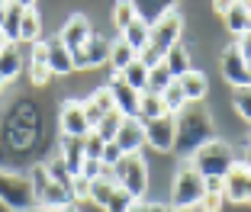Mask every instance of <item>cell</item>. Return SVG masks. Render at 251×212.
Here are the masks:
<instances>
[{
  "label": "cell",
  "instance_id": "cell-52",
  "mask_svg": "<svg viewBox=\"0 0 251 212\" xmlns=\"http://www.w3.org/2000/svg\"><path fill=\"white\" fill-rule=\"evenodd\" d=\"M248 74H251V58H248Z\"/></svg>",
  "mask_w": 251,
  "mask_h": 212
},
{
  "label": "cell",
  "instance_id": "cell-38",
  "mask_svg": "<svg viewBox=\"0 0 251 212\" xmlns=\"http://www.w3.org/2000/svg\"><path fill=\"white\" fill-rule=\"evenodd\" d=\"M29 81H32V87H45V84L52 81L49 65H29Z\"/></svg>",
  "mask_w": 251,
  "mask_h": 212
},
{
  "label": "cell",
  "instance_id": "cell-33",
  "mask_svg": "<svg viewBox=\"0 0 251 212\" xmlns=\"http://www.w3.org/2000/svg\"><path fill=\"white\" fill-rule=\"evenodd\" d=\"M103 148H106V141L100 139L97 132L84 135V158H87V161H100V158H103Z\"/></svg>",
  "mask_w": 251,
  "mask_h": 212
},
{
  "label": "cell",
  "instance_id": "cell-16",
  "mask_svg": "<svg viewBox=\"0 0 251 212\" xmlns=\"http://www.w3.org/2000/svg\"><path fill=\"white\" fill-rule=\"evenodd\" d=\"M177 84H180V90H184L187 103H203V96H206V90H209L206 74H203V71H193V68L184 74V77H177Z\"/></svg>",
  "mask_w": 251,
  "mask_h": 212
},
{
  "label": "cell",
  "instance_id": "cell-11",
  "mask_svg": "<svg viewBox=\"0 0 251 212\" xmlns=\"http://www.w3.org/2000/svg\"><path fill=\"white\" fill-rule=\"evenodd\" d=\"M222 77L232 84V87H251V74H248V61L242 58L238 45L232 42L229 48L222 51Z\"/></svg>",
  "mask_w": 251,
  "mask_h": 212
},
{
  "label": "cell",
  "instance_id": "cell-46",
  "mask_svg": "<svg viewBox=\"0 0 251 212\" xmlns=\"http://www.w3.org/2000/svg\"><path fill=\"white\" fill-rule=\"evenodd\" d=\"M3 16H7V3H0V29H3Z\"/></svg>",
  "mask_w": 251,
  "mask_h": 212
},
{
  "label": "cell",
  "instance_id": "cell-47",
  "mask_svg": "<svg viewBox=\"0 0 251 212\" xmlns=\"http://www.w3.org/2000/svg\"><path fill=\"white\" fill-rule=\"evenodd\" d=\"M61 212H81V209H77V203H68V206H65Z\"/></svg>",
  "mask_w": 251,
  "mask_h": 212
},
{
  "label": "cell",
  "instance_id": "cell-23",
  "mask_svg": "<svg viewBox=\"0 0 251 212\" xmlns=\"http://www.w3.org/2000/svg\"><path fill=\"white\" fill-rule=\"evenodd\" d=\"M132 7H135V20H142L148 29H151V26H155V23L171 10L168 3H148V0H139V3H132Z\"/></svg>",
  "mask_w": 251,
  "mask_h": 212
},
{
  "label": "cell",
  "instance_id": "cell-26",
  "mask_svg": "<svg viewBox=\"0 0 251 212\" xmlns=\"http://www.w3.org/2000/svg\"><path fill=\"white\" fill-rule=\"evenodd\" d=\"M20 45H7V51L0 55V74H3V81H13L16 74H20Z\"/></svg>",
  "mask_w": 251,
  "mask_h": 212
},
{
  "label": "cell",
  "instance_id": "cell-51",
  "mask_svg": "<svg viewBox=\"0 0 251 212\" xmlns=\"http://www.w3.org/2000/svg\"><path fill=\"white\" fill-rule=\"evenodd\" d=\"M3 84H7V81H3V74H0V90H3Z\"/></svg>",
  "mask_w": 251,
  "mask_h": 212
},
{
  "label": "cell",
  "instance_id": "cell-1",
  "mask_svg": "<svg viewBox=\"0 0 251 212\" xmlns=\"http://www.w3.org/2000/svg\"><path fill=\"white\" fill-rule=\"evenodd\" d=\"M216 139V125L213 116L206 113L203 103H187L177 113V139H174V151L180 158H193L203 145Z\"/></svg>",
  "mask_w": 251,
  "mask_h": 212
},
{
  "label": "cell",
  "instance_id": "cell-48",
  "mask_svg": "<svg viewBox=\"0 0 251 212\" xmlns=\"http://www.w3.org/2000/svg\"><path fill=\"white\" fill-rule=\"evenodd\" d=\"M7 45H10V42H7V39H3V32H0V55L7 51Z\"/></svg>",
  "mask_w": 251,
  "mask_h": 212
},
{
  "label": "cell",
  "instance_id": "cell-10",
  "mask_svg": "<svg viewBox=\"0 0 251 212\" xmlns=\"http://www.w3.org/2000/svg\"><path fill=\"white\" fill-rule=\"evenodd\" d=\"M222 196H226V203H251V170L242 161L222 180Z\"/></svg>",
  "mask_w": 251,
  "mask_h": 212
},
{
  "label": "cell",
  "instance_id": "cell-7",
  "mask_svg": "<svg viewBox=\"0 0 251 212\" xmlns=\"http://www.w3.org/2000/svg\"><path fill=\"white\" fill-rule=\"evenodd\" d=\"M174 139H177V116L164 113L161 119L145 122V141L155 151H174Z\"/></svg>",
  "mask_w": 251,
  "mask_h": 212
},
{
  "label": "cell",
  "instance_id": "cell-30",
  "mask_svg": "<svg viewBox=\"0 0 251 212\" xmlns=\"http://www.w3.org/2000/svg\"><path fill=\"white\" fill-rule=\"evenodd\" d=\"M123 119H126V116H119V113H110V116L100 119V125H97L94 132H97L103 141H116V132H119V125H123Z\"/></svg>",
  "mask_w": 251,
  "mask_h": 212
},
{
  "label": "cell",
  "instance_id": "cell-9",
  "mask_svg": "<svg viewBox=\"0 0 251 212\" xmlns=\"http://www.w3.org/2000/svg\"><path fill=\"white\" fill-rule=\"evenodd\" d=\"M110 45L113 42H106L103 36H90L81 51H71L74 71H87V68H97V65H103V61H110Z\"/></svg>",
  "mask_w": 251,
  "mask_h": 212
},
{
  "label": "cell",
  "instance_id": "cell-15",
  "mask_svg": "<svg viewBox=\"0 0 251 212\" xmlns=\"http://www.w3.org/2000/svg\"><path fill=\"white\" fill-rule=\"evenodd\" d=\"M84 139H71V135H65L61 139V164L68 167V174L71 177H77L81 174V167H84Z\"/></svg>",
  "mask_w": 251,
  "mask_h": 212
},
{
  "label": "cell",
  "instance_id": "cell-20",
  "mask_svg": "<svg viewBox=\"0 0 251 212\" xmlns=\"http://www.w3.org/2000/svg\"><path fill=\"white\" fill-rule=\"evenodd\" d=\"M226 26H229L232 36H245V32H251V13H248V7H245V3H229Z\"/></svg>",
  "mask_w": 251,
  "mask_h": 212
},
{
  "label": "cell",
  "instance_id": "cell-18",
  "mask_svg": "<svg viewBox=\"0 0 251 212\" xmlns=\"http://www.w3.org/2000/svg\"><path fill=\"white\" fill-rule=\"evenodd\" d=\"M23 10H26V3H7V16H3V39H7L10 45H20V26H23Z\"/></svg>",
  "mask_w": 251,
  "mask_h": 212
},
{
  "label": "cell",
  "instance_id": "cell-44",
  "mask_svg": "<svg viewBox=\"0 0 251 212\" xmlns=\"http://www.w3.org/2000/svg\"><path fill=\"white\" fill-rule=\"evenodd\" d=\"M242 164L251 170V139H248V145H245V158H242Z\"/></svg>",
  "mask_w": 251,
  "mask_h": 212
},
{
  "label": "cell",
  "instance_id": "cell-22",
  "mask_svg": "<svg viewBox=\"0 0 251 212\" xmlns=\"http://www.w3.org/2000/svg\"><path fill=\"white\" fill-rule=\"evenodd\" d=\"M135 58H139V51L129 48V45H126L123 39L110 45V68H113V74H123L126 68H129V65L135 61Z\"/></svg>",
  "mask_w": 251,
  "mask_h": 212
},
{
  "label": "cell",
  "instance_id": "cell-42",
  "mask_svg": "<svg viewBox=\"0 0 251 212\" xmlns=\"http://www.w3.org/2000/svg\"><path fill=\"white\" fill-rule=\"evenodd\" d=\"M81 174L87 177V180H97V177L103 174V164L100 161H84V167H81Z\"/></svg>",
  "mask_w": 251,
  "mask_h": 212
},
{
  "label": "cell",
  "instance_id": "cell-31",
  "mask_svg": "<svg viewBox=\"0 0 251 212\" xmlns=\"http://www.w3.org/2000/svg\"><path fill=\"white\" fill-rule=\"evenodd\" d=\"M45 170H49V177H52L58 187H65L68 193H71V183H74V177L68 174V167L61 164V158H55V161H45Z\"/></svg>",
  "mask_w": 251,
  "mask_h": 212
},
{
  "label": "cell",
  "instance_id": "cell-6",
  "mask_svg": "<svg viewBox=\"0 0 251 212\" xmlns=\"http://www.w3.org/2000/svg\"><path fill=\"white\" fill-rule=\"evenodd\" d=\"M106 90L113 96V106H116L119 116L126 119H139V90H132L129 84L123 81V74H110V81H106Z\"/></svg>",
  "mask_w": 251,
  "mask_h": 212
},
{
  "label": "cell",
  "instance_id": "cell-27",
  "mask_svg": "<svg viewBox=\"0 0 251 212\" xmlns=\"http://www.w3.org/2000/svg\"><path fill=\"white\" fill-rule=\"evenodd\" d=\"M123 81L129 84L132 90L145 94V90H148V68H145V65H139V61H132V65L123 71Z\"/></svg>",
  "mask_w": 251,
  "mask_h": 212
},
{
  "label": "cell",
  "instance_id": "cell-34",
  "mask_svg": "<svg viewBox=\"0 0 251 212\" xmlns=\"http://www.w3.org/2000/svg\"><path fill=\"white\" fill-rule=\"evenodd\" d=\"M113 20H116V26H119V32H126L129 26L135 23V7L132 3H116V10H113Z\"/></svg>",
  "mask_w": 251,
  "mask_h": 212
},
{
  "label": "cell",
  "instance_id": "cell-8",
  "mask_svg": "<svg viewBox=\"0 0 251 212\" xmlns=\"http://www.w3.org/2000/svg\"><path fill=\"white\" fill-rule=\"evenodd\" d=\"M180 29H184L180 13H177V10H168V13H164L155 26H151V45H155L158 51L174 48V45L180 42Z\"/></svg>",
  "mask_w": 251,
  "mask_h": 212
},
{
  "label": "cell",
  "instance_id": "cell-24",
  "mask_svg": "<svg viewBox=\"0 0 251 212\" xmlns=\"http://www.w3.org/2000/svg\"><path fill=\"white\" fill-rule=\"evenodd\" d=\"M123 42L129 45V48L142 51V48H145L148 42H151V29H148V26H145V23H142V20H135L132 26H129V29L123 32Z\"/></svg>",
  "mask_w": 251,
  "mask_h": 212
},
{
  "label": "cell",
  "instance_id": "cell-13",
  "mask_svg": "<svg viewBox=\"0 0 251 212\" xmlns=\"http://www.w3.org/2000/svg\"><path fill=\"white\" fill-rule=\"evenodd\" d=\"M90 122L87 116H84V106L81 103L68 100L65 106H61V135H71V139H84V135H90Z\"/></svg>",
  "mask_w": 251,
  "mask_h": 212
},
{
  "label": "cell",
  "instance_id": "cell-32",
  "mask_svg": "<svg viewBox=\"0 0 251 212\" xmlns=\"http://www.w3.org/2000/svg\"><path fill=\"white\" fill-rule=\"evenodd\" d=\"M232 103H235L238 116L251 122V87H235V90H232Z\"/></svg>",
  "mask_w": 251,
  "mask_h": 212
},
{
  "label": "cell",
  "instance_id": "cell-25",
  "mask_svg": "<svg viewBox=\"0 0 251 212\" xmlns=\"http://www.w3.org/2000/svg\"><path fill=\"white\" fill-rule=\"evenodd\" d=\"M164 116V103L158 94H142L139 96V119L142 122H151V119H161Z\"/></svg>",
  "mask_w": 251,
  "mask_h": 212
},
{
  "label": "cell",
  "instance_id": "cell-41",
  "mask_svg": "<svg viewBox=\"0 0 251 212\" xmlns=\"http://www.w3.org/2000/svg\"><path fill=\"white\" fill-rule=\"evenodd\" d=\"M29 65H49V42H42V39H39V42L32 45V58H29Z\"/></svg>",
  "mask_w": 251,
  "mask_h": 212
},
{
  "label": "cell",
  "instance_id": "cell-5",
  "mask_svg": "<svg viewBox=\"0 0 251 212\" xmlns=\"http://www.w3.org/2000/svg\"><path fill=\"white\" fill-rule=\"evenodd\" d=\"M0 203L7 206V209H13V212H29L32 206H36L29 177L0 170Z\"/></svg>",
  "mask_w": 251,
  "mask_h": 212
},
{
  "label": "cell",
  "instance_id": "cell-37",
  "mask_svg": "<svg viewBox=\"0 0 251 212\" xmlns=\"http://www.w3.org/2000/svg\"><path fill=\"white\" fill-rule=\"evenodd\" d=\"M135 61H139V65H145V68H148V71H151V68H158V65H161V61H164V51H158V48H155V45L148 42V45H145V48H142V51H139V58H135Z\"/></svg>",
  "mask_w": 251,
  "mask_h": 212
},
{
  "label": "cell",
  "instance_id": "cell-14",
  "mask_svg": "<svg viewBox=\"0 0 251 212\" xmlns=\"http://www.w3.org/2000/svg\"><path fill=\"white\" fill-rule=\"evenodd\" d=\"M94 36V32H90V26H87V20H84V16H71V20H68V26L65 29H61V42H65V48L68 51H81L84 45H87V39Z\"/></svg>",
  "mask_w": 251,
  "mask_h": 212
},
{
  "label": "cell",
  "instance_id": "cell-12",
  "mask_svg": "<svg viewBox=\"0 0 251 212\" xmlns=\"http://www.w3.org/2000/svg\"><path fill=\"white\" fill-rule=\"evenodd\" d=\"M116 145L123 154H139L148 145L145 141V122L142 119H123V125L116 132Z\"/></svg>",
  "mask_w": 251,
  "mask_h": 212
},
{
  "label": "cell",
  "instance_id": "cell-45",
  "mask_svg": "<svg viewBox=\"0 0 251 212\" xmlns=\"http://www.w3.org/2000/svg\"><path fill=\"white\" fill-rule=\"evenodd\" d=\"M29 212H61V209H52V206H32Z\"/></svg>",
  "mask_w": 251,
  "mask_h": 212
},
{
  "label": "cell",
  "instance_id": "cell-49",
  "mask_svg": "<svg viewBox=\"0 0 251 212\" xmlns=\"http://www.w3.org/2000/svg\"><path fill=\"white\" fill-rule=\"evenodd\" d=\"M174 212H203V206H190V209H174Z\"/></svg>",
  "mask_w": 251,
  "mask_h": 212
},
{
  "label": "cell",
  "instance_id": "cell-17",
  "mask_svg": "<svg viewBox=\"0 0 251 212\" xmlns=\"http://www.w3.org/2000/svg\"><path fill=\"white\" fill-rule=\"evenodd\" d=\"M45 42H49V71L52 74H71L74 65H71V51L65 48V42L58 36L45 39Z\"/></svg>",
  "mask_w": 251,
  "mask_h": 212
},
{
  "label": "cell",
  "instance_id": "cell-43",
  "mask_svg": "<svg viewBox=\"0 0 251 212\" xmlns=\"http://www.w3.org/2000/svg\"><path fill=\"white\" fill-rule=\"evenodd\" d=\"M145 212H171V206H161V203H142Z\"/></svg>",
  "mask_w": 251,
  "mask_h": 212
},
{
  "label": "cell",
  "instance_id": "cell-28",
  "mask_svg": "<svg viewBox=\"0 0 251 212\" xmlns=\"http://www.w3.org/2000/svg\"><path fill=\"white\" fill-rule=\"evenodd\" d=\"M161 103H164V113H171V116H177V113L187 106V96H184V90H180L177 81H174V84H171V87L161 94Z\"/></svg>",
  "mask_w": 251,
  "mask_h": 212
},
{
  "label": "cell",
  "instance_id": "cell-36",
  "mask_svg": "<svg viewBox=\"0 0 251 212\" xmlns=\"http://www.w3.org/2000/svg\"><path fill=\"white\" fill-rule=\"evenodd\" d=\"M135 203H139V199H132L126 190H116V193H113V199L106 203V212H129Z\"/></svg>",
  "mask_w": 251,
  "mask_h": 212
},
{
  "label": "cell",
  "instance_id": "cell-50",
  "mask_svg": "<svg viewBox=\"0 0 251 212\" xmlns=\"http://www.w3.org/2000/svg\"><path fill=\"white\" fill-rule=\"evenodd\" d=\"M129 212H145V209H142V203H135V206H132V209H129Z\"/></svg>",
  "mask_w": 251,
  "mask_h": 212
},
{
  "label": "cell",
  "instance_id": "cell-35",
  "mask_svg": "<svg viewBox=\"0 0 251 212\" xmlns=\"http://www.w3.org/2000/svg\"><path fill=\"white\" fill-rule=\"evenodd\" d=\"M81 106H84V116H87L90 129H97V125H100V119H103V116H110V113H103V106H100V103H97L94 96H87V100H84Z\"/></svg>",
  "mask_w": 251,
  "mask_h": 212
},
{
  "label": "cell",
  "instance_id": "cell-40",
  "mask_svg": "<svg viewBox=\"0 0 251 212\" xmlns=\"http://www.w3.org/2000/svg\"><path fill=\"white\" fill-rule=\"evenodd\" d=\"M71 196H74V203H77V199H90V180H87L84 174L74 177V183H71Z\"/></svg>",
  "mask_w": 251,
  "mask_h": 212
},
{
  "label": "cell",
  "instance_id": "cell-21",
  "mask_svg": "<svg viewBox=\"0 0 251 212\" xmlns=\"http://www.w3.org/2000/svg\"><path fill=\"white\" fill-rule=\"evenodd\" d=\"M39 32H42V20H39V10L32 7V3H26V10H23V26H20V42L36 45V42H39Z\"/></svg>",
  "mask_w": 251,
  "mask_h": 212
},
{
  "label": "cell",
  "instance_id": "cell-2",
  "mask_svg": "<svg viewBox=\"0 0 251 212\" xmlns=\"http://www.w3.org/2000/svg\"><path fill=\"white\" fill-rule=\"evenodd\" d=\"M193 170H197L203 180H226L229 177V170L235 167V154H232V145H226V141L213 139L209 145H203L197 154L190 158Z\"/></svg>",
  "mask_w": 251,
  "mask_h": 212
},
{
  "label": "cell",
  "instance_id": "cell-39",
  "mask_svg": "<svg viewBox=\"0 0 251 212\" xmlns=\"http://www.w3.org/2000/svg\"><path fill=\"white\" fill-rule=\"evenodd\" d=\"M119 161H123V151H119V145H116V141H106V148H103V158H100V164H103V167H116Z\"/></svg>",
  "mask_w": 251,
  "mask_h": 212
},
{
  "label": "cell",
  "instance_id": "cell-4",
  "mask_svg": "<svg viewBox=\"0 0 251 212\" xmlns=\"http://www.w3.org/2000/svg\"><path fill=\"white\" fill-rule=\"evenodd\" d=\"M113 174H116L119 190H126L132 199L142 203V196H145V190H148V164H145V158H142V151L139 154H123V161L113 167Z\"/></svg>",
  "mask_w": 251,
  "mask_h": 212
},
{
  "label": "cell",
  "instance_id": "cell-29",
  "mask_svg": "<svg viewBox=\"0 0 251 212\" xmlns=\"http://www.w3.org/2000/svg\"><path fill=\"white\" fill-rule=\"evenodd\" d=\"M171 84H174V77L168 74V68L158 65V68H151V71H148V90H145V94H158V96H161Z\"/></svg>",
  "mask_w": 251,
  "mask_h": 212
},
{
  "label": "cell",
  "instance_id": "cell-19",
  "mask_svg": "<svg viewBox=\"0 0 251 212\" xmlns=\"http://www.w3.org/2000/svg\"><path fill=\"white\" fill-rule=\"evenodd\" d=\"M161 65L168 68V74L174 77V81H177V77H184V74L190 71V58H187V48L177 42L174 48H168V51H164V61H161Z\"/></svg>",
  "mask_w": 251,
  "mask_h": 212
},
{
  "label": "cell",
  "instance_id": "cell-3",
  "mask_svg": "<svg viewBox=\"0 0 251 212\" xmlns=\"http://www.w3.org/2000/svg\"><path fill=\"white\" fill-rule=\"evenodd\" d=\"M203 193H206V180L193 170V164H184L171 183V209H190V206L203 203Z\"/></svg>",
  "mask_w": 251,
  "mask_h": 212
}]
</instances>
